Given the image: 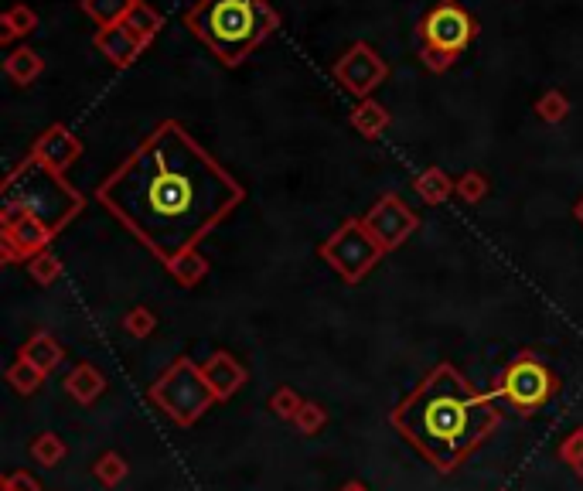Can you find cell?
<instances>
[{"mask_svg":"<svg viewBox=\"0 0 583 491\" xmlns=\"http://www.w3.org/2000/svg\"><path fill=\"white\" fill-rule=\"evenodd\" d=\"M243 185L174 120H164L96 198L161 263L195 249L243 202Z\"/></svg>","mask_w":583,"mask_h":491,"instance_id":"6da1fadb","label":"cell"},{"mask_svg":"<svg viewBox=\"0 0 583 491\" xmlns=\"http://www.w3.org/2000/svg\"><path fill=\"white\" fill-rule=\"evenodd\" d=\"M498 399L478 393L454 365H437L393 410V427L437 471L451 474L498 427Z\"/></svg>","mask_w":583,"mask_h":491,"instance_id":"7a4b0ae2","label":"cell"},{"mask_svg":"<svg viewBox=\"0 0 583 491\" xmlns=\"http://www.w3.org/2000/svg\"><path fill=\"white\" fill-rule=\"evenodd\" d=\"M185 24L222 65H239L280 28V14L266 0H198L185 14Z\"/></svg>","mask_w":583,"mask_h":491,"instance_id":"3957f363","label":"cell"},{"mask_svg":"<svg viewBox=\"0 0 583 491\" xmlns=\"http://www.w3.org/2000/svg\"><path fill=\"white\" fill-rule=\"evenodd\" d=\"M82 195L72 191L69 181L58 171L45 168L35 157L14 168L4 181V208H0V226L18 219H38L52 232H62L82 212Z\"/></svg>","mask_w":583,"mask_h":491,"instance_id":"277c9868","label":"cell"},{"mask_svg":"<svg viewBox=\"0 0 583 491\" xmlns=\"http://www.w3.org/2000/svg\"><path fill=\"white\" fill-rule=\"evenodd\" d=\"M491 399L512 406L515 413L532 416L543 406H549L560 393V376L549 369L546 362H539L532 352H522L519 359H512L502 369V376L491 382V389H485Z\"/></svg>","mask_w":583,"mask_h":491,"instance_id":"5b68a950","label":"cell"},{"mask_svg":"<svg viewBox=\"0 0 583 491\" xmlns=\"http://www.w3.org/2000/svg\"><path fill=\"white\" fill-rule=\"evenodd\" d=\"M151 399L178 427L198 423L208 406L219 403V396L212 393V386L202 376V365H195L191 359H174L164 369V376L151 386Z\"/></svg>","mask_w":583,"mask_h":491,"instance_id":"8992f818","label":"cell"},{"mask_svg":"<svg viewBox=\"0 0 583 491\" xmlns=\"http://www.w3.org/2000/svg\"><path fill=\"white\" fill-rule=\"evenodd\" d=\"M382 253H386V249L369 236L362 219H348L345 226L335 229V236H328L318 246V256L328 266H335V273L345 284L365 280V273L382 260Z\"/></svg>","mask_w":583,"mask_h":491,"instance_id":"52a82bcc","label":"cell"},{"mask_svg":"<svg viewBox=\"0 0 583 491\" xmlns=\"http://www.w3.org/2000/svg\"><path fill=\"white\" fill-rule=\"evenodd\" d=\"M416 31H420V45H430L437 52L457 58L474 41V35H478V21L457 0H440L433 11L423 14Z\"/></svg>","mask_w":583,"mask_h":491,"instance_id":"ba28073f","label":"cell"},{"mask_svg":"<svg viewBox=\"0 0 583 491\" xmlns=\"http://www.w3.org/2000/svg\"><path fill=\"white\" fill-rule=\"evenodd\" d=\"M335 79L341 82L345 93H352L355 99H372V93L389 79V65L376 48L365 45V41H355L345 55L335 62Z\"/></svg>","mask_w":583,"mask_h":491,"instance_id":"9c48e42d","label":"cell"},{"mask_svg":"<svg viewBox=\"0 0 583 491\" xmlns=\"http://www.w3.org/2000/svg\"><path fill=\"white\" fill-rule=\"evenodd\" d=\"M362 222H365V229H369V236L376 239L386 253L399 249L416 229H420V215H416L410 205L399 202L396 195H382L379 202L362 215Z\"/></svg>","mask_w":583,"mask_h":491,"instance_id":"30bf717a","label":"cell"},{"mask_svg":"<svg viewBox=\"0 0 583 491\" xmlns=\"http://www.w3.org/2000/svg\"><path fill=\"white\" fill-rule=\"evenodd\" d=\"M31 157L45 164V168H52V171L62 174V171H69L72 164H76L79 157H82V140L69 127L55 123V127H48L35 140V147H31Z\"/></svg>","mask_w":583,"mask_h":491,"instance_id":"8fae6325","label":"cell"},{"mask_svg":"<svg viewBox=\"0 0 583 491\" xmlns=\"http://www.w3.org/2000/svg\"><path fill=\"white\" fill-rule=\"evenodd\" d=\"M202 376L205 382L212 386V393L222 399H232L239 393V389L246 386V369L236 362V355L232 352H212L208 359L202 362Z\"/></svg>","mask_w":583,"mask_h":491,"instance_id":"7c38bea8","label":"cell"},{"mask_svg":"<svg viewBox=\"0 0 583 491\" xmlns=\"http://www.w3.org/2000/svg\"><path fill=\"white\" fill-rule=\"evenodd\" d=\"M93 45L106 58H110V65H116V69H127L133 58L144 52V48L137 45V38H133L130 31L123 28V24H113V28H99L96 38H93Z\"/></svg>","mask_w":583,"mask_h":491,"instance_id":"4fadbf2b","label":"cell"},{"mask_svg":"<svg viewBox=\"0 0 583 491\" xmlns=\"http://www.w3.org/2000/svg\"><path fill=\"white\" fill-rule=\"evenodd\" d=\"M65 393H69L82 406H93L96 399L106 393L103 372H99L96 365H89V362H79L76 369H72L69 376H65Z\"/></svg>","mask_w":583,"mask_h":491,"instance_id":"5bb4252c","label":"cell"},{"mask_svg":"<svg viewBox=\"0 0 583 491\" xmlns=\"http://www.w3.org/2000/svg\"><path fill=\"white\" fill-rule=\"evenodd\" d=\"M21 359L24 362H31L38 372H55L58 365H62L65 359V352H62V345L48 335V331H38V335H31L28 341H24V348H21Z\"/></svg>","mask_w":583,"mask_h":491,"instance_id":"9a60e30c","label":"cell"},{"mask_svg":"<svg viewBox=\"0 0 583 491\" xmlns=\"http://www.w3.org/2000/svg\"><path fill=\"white\" fill-rule=\"evenodd\" d=\"M4 72L14 86H31V82H38L41 72H45V58H41L35 48L21 45L4 58Z\"/></svg>","mask_w":583,"mask_h":491,"instance_id":"2e32d148","label":"cell"},{"mask_svg":"<svg viewBox=\"0 0 583 491\" xmlns=\"http://www.w3.org/2000/svg\"><path fill=\"white\" fill-rule=\"evenodd\" d=\"M389 123H393V116H389L386 106L376 103V99H362V103L352 110V127H355V133H362L365 140L382 137V133L389 130Z\"/></svg>","mask_w":583,"mask_h":491,"instance_id":"e0dca14e","label":"cell"},{"mask_svg":"<svg viewBox=\"0 0 583 491\" xmlns=\"http://www.w3.org/2000/svg\"><path fill=\"white\" fill-rule=\"evenodd\" d=\"M120 24L130 31L133 38H137V45H140V48L151 45V41L157 38V31L164 28L161 14H157L151 4H144V0H137V4L130 7V14H127V18H123Z\"/></svg>","mask_w":583,"mask_h":491,"instance_id":"ac0fdd59","label":"cell"},{"mask_svg":"<svg viewBox=\"0 0 583 491\" xmlns=\"http://www.w3.org/2000/svg\"><path fill=\"white\" fill-rule=\"evenodd\" d=\"M413 191L420 195V202L427 205H444L447 198L457 191V181H451V174L444 168H427L420 174V178L413 181Z\"/></svg>","mask_w":583,"mask_h":491,"instance_id":"d6986e66","label":"cell"},{"mask_svg":"<svg viewBox=\"0 0 583 491\" xmlns=\"http://www.w3.org/2000/svg\"><path fill=\"white\" fill-rule=\"evenodd\" d=\"M168 266V273L174 280H178L181 287H195V284H202L205 280V273H208V260L198 249H188V253H178L174 260L164 263Z\"/></svg>","mask_w":583,"mask_h":491,"instance_id":"ffe728a7","label":"cell"},{"mask_svg":"<svg viewBox=\"0 0 583 491\" xmlns=\"http://www.w3.org/2000/svg\"><path fill=\"white\" fill-rule=\"evenodd\" d=\"M38 28V14L31 11L28 4H14L4 11V18H0V41H14V38H28L31 31Z\"/></svg>","mask_w":583,"mask_h":491,"instance_id":"44dd1931","label":"cell"},{"mask_svg":"<svg viewBox=\"0 0 583 491\" xmlns=\"http://www.w3.org/2000/svg\"><path fill=\"white\" fill-rule=\"evenodd\" d=\"M133 4H137V0H79L82 14L93 18L99 28H113V24H120L130 14Z\"/></svg>","mask_w":583,"mask_h":491,"instance_id":"7402d4cb","label":"cell"},{"mask_svg":"<svg viewBox=\"0 0 583 491\" xmlns=\"http://www.w3.org/2000/svg\"><path fill=\"white\" fill-rule=\"evenodd\" d=\"M65 454H69V447H65V440L58 434H38L31 440V457H35V464H41V468L62 464Z\"/></svg>","mask_w":583,"mask_h":491,"instance_id":"603a6c76","label":"cell"},{"mask_svg":"<svg viewBox=\"0 0 583 491\" xmlns=\"http://www.w3.org/2000/svg\"><path fill=\"white\" fill-rule=\"evenodd\" d=\"M93 474H96V481L103 488H116V485H123L127 481V474H130V464L123 461L120 454L110 451V454H103L99 461L93 464Z\"/></svg>","mask_w":583,"mask_h":491,"instance_id":"cb8c5ba5","label":"cell"},{"mask_svg":"<svg viewBox=\"0 0 583 491\" xmlns=\"http://www.w3.org/2000/svg\"><path fill=\"white\" fill-rule=\"evenodd\" d=\"M7 382L14 386V393H21V396H35L38 389H41V382H45V372H38L31 362H24L18 359L7 369Z\"/></svg>","mask_w":583,"mask_h":491,"instance_id":"d4e9b609","label":"cell"},{"mask_svg":"<svg viewBox=\"0 0 583 491\" xmlns=\"http://www.w3.org/2000/svg\"><path fill=\"white\" fill-rule=\"evenodd\" d=\"M28 273H31V280L41 287H52L58 277H62V260L52 253V249H45V253H38L35 260L28 263Z\"/></svg>","mask_w":583,"mask_h":491,"instance_id":"484cf974","label":"cell"},{"mask_svg":"<svg viewBox=\"0 0 583 491\" xmlns=\"http://www.w3.org/2000/svg\"><path fill=\"white\" fill-rule=\"evenodd\" d=\"M304 403H307V399L297 396V389H290V386H280L277 393L266 399L270 413H273V416H280V420H297V413H301V406H304Z\"/></svg>","mask_w":583,"mask_h":491,"instance_id":"4316f807","label":"cell"},{"mask_svg":"<svg viewBox=\"0 0 583 491\" xmlns=\"http://www.w3.org/2000/svg\"><path fill=\"white\" fill-rule=\"evenodd\" d=\"M536 113H539V120H546V123H563L566 113H570V99H566L560 89H549V93L539 96Z\"/></svg>","mask_w":583,"mask_h":491,"instance_id":"83f0119b","label":"cell"},{"mask_svg":"<svg viewBox=\"0 0 583 491\" xmlns=\"http://www.w3.org/2000/svg\"><path fill=\"white\" fill-rule=\"evenodd\" d=\"M560 461H563L573 474H577V478H583V427L570 430V434L563 437V444H560Z\"/></svg>","mask_w":583,"mask_h":491,"instance_id":"f1b7e54d","label":"cell"},{"mask_svg":"<svg viewBox=\"0 0 583 491\" xmlns=\"http://www.w3.org/2000/svg\"><path fill=\"white\" fill-rule=\"evenodd\" d=\"M457 198H464L468 205L474 202H481V198L488 195V178L481 171H468V174H461L457 178V191H454Z\"/></svg>","mask_w":583,"mask_h":491,"instance_id":"f546056e","label":"cell"},{"mask_svg":"<svg viewBox=\"0 0 583 491\" xmlns=\"http://www.w3.org/2000/svg\"><path fill=\"white\" fill-rule=\"evenodd\" d=\"M324 423H328V410H324L321 403H304L301 413H297V420H294V427L301 430L304 437H314Z\"/></svg>","mask_w":583,"mask_h":491,"instance_id":"4dcf8cb0","label":"cell"},{"mask_svg":"<svg viewBox=\"0 0 583 491\" xmlns=\"http://www.w3.org/2000/svg\"><path fill=\"white\" fill-rule=\"evenodd\" d=\"M123 328H127V335H133V338H147V335H154L157 318H154L151 307H133L127 318H123Z\"/></svg>","mask_w":583,"mask_h":491,"instance_id":"1f68e13d","label":"cell"},{"mask_svg":"<svg viewBox=\"0 0 583 491\" xmlns=\"http://www.w3.org/2000/svg\"><path fill=\"white\" fill-rule=\"evenodd\" d=\"M420 62L427 65L430 72H447V69H451V65L457 62V58L444 55V52H437V48H430V45H420Z\"/></svg>","mask_w":583,"mask_h":491,"instance_id":"d6a6232c","label":"cell"},{"mask_svg":"<svg viewBox=\"0 0 583 491\" xmlns=\"http://www.w3.org/2000/svg\"><path fill=\"white\" fill-rule=\"evenodd\" d=\"M4 491H41L38 478H31L28 471H11L4 478Z\"/></svg>","mask_w":583,"mask_h":491,"instance_id":"836d02e7","label":"cell"},{"mask_svg":"<svg viewBox=\"0 0 583 491\" xmlns=\"http://www.w3.org/2000/svg\"><path fill=\"white\" fill-rule=\"evenodd\" d=\"M573 219H577L580 226H583V195L577 198V202H573Z\"/></svg>","mask_w":583,"mask_h":491,"instance_id":"e575fe53","label":"cell"},{"mask_svg":"<svg viewBox=\"0 0 583 491\" xmlns=\"http://www.w3.org/2000/svg\"><path fill=\"white\" fill-rule=\"evenodd\" d=\"M341 491H369V488H365V485H362V481H348V485H345V488H341Z\"/></svg>","mask_w":583,"mask_h":491,"instance_id":"d590c367","label":"cell"}]
</instances>
